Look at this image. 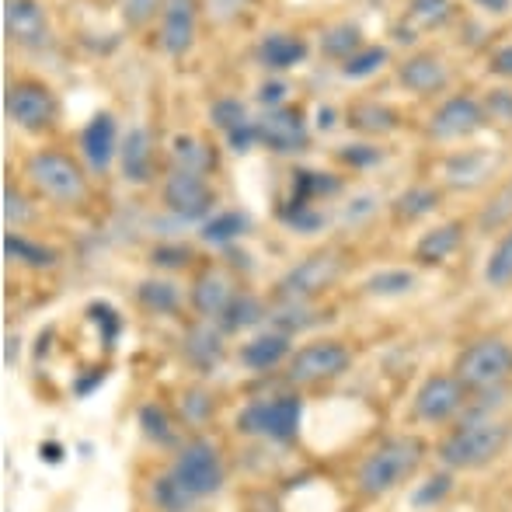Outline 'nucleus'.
I'll return each instance as SVG.
<instances>
[{"instance_id": "obj_19", "label": "nucleus", "mask_w": 512, "mask_h": 512, "mask_svg": "<svg viewBox=\"0 0 512 512\" xmlns=\"http://www.w3.org/2000/svg\"><path fill=\"white\" fill-rule=\"evenodd\" d=\"M234 297H237L234 279H230L223 269H206V272H199V279L192 283L189 304L203 321H220L223 310L230 307Z\"/></svg>"}, {"instance_id": "obj_36", "label": "nucleus", "mask_w": 512, "mask_h": 512, "mask_svg": "<svg viewBox=\"0 0 512 512\" xmlns=\"http://www.w3.org/2000/svg\"><path fill=\"white\" fill-rule=\"evenodd\" d=\"M418 286V276L411 269H380L377 276L366 279V293L373 297H405Z\"/></svg>"}, {"instance_id": "obj_37", "label": "nucleus", "mask_w": 512, "mask_h": 512, "mask_svg": "<svg viewBox=\"0 0 512 512\" xmlns=\"http://www.w3.org/2000/svg\"><path fill=\"white\" fill-rule=\"evenodd\" d=\"M248 220H244L237 209H223V213H213L209 220H203V241L209 244H230L244 234Z\"/></svg>"}, {"instance_id": "obj_44", "label": "nucleus", "mask_w": 512, "mask_h": 512, "mask_svg": "<svg viewBox=\"0 0 512 512\" xmlns=\"http://www.w3.org/2000/svg\"><path fill=\"white\" fill-rule=\"evenodd\" d=\"M164 4L168 0H119V14L129 28H147L164 11Z\"/></svg>"}, {"instance_id": "obj_5", "label": "nucleus", "mask_w": 512, "mask_h": 512, "mask_svg": "<svg viewBox=\"0 0 512 512\" xmlns=\"http://www.w3.org/2000/svg\"><path fill=\"white\" fill-rule=\"evenodd\" d=\"M300 405L297 394H276V398H258L237 415V432L258 439H276V443H293L300 432Z\"/></svg>"}, {"instance_id": "obj_1", "label": "nucleus", "mask_w": 512, "mask_h": 512, "mask_svg": "<svg viewBox=\"0 0 512 512\" xmlns=\"http://www.w3.org/2000/svg\"><path fill=\"white\" fill-rule=\"evenodd\" d=\"M512 443V422L495 415H474L460 422L443 443L436 446V457L446 471H478L499 460Z\"/></svg>"}, {"instance_id": "obj_38", "label": "nucleus", "mask_w": 512, "mask_h": 512, "mask_svg": "<svg viewBox=\"0 0 512 512\" xmlns=\"http://www.w3.org/2000/svg\"><path fill=\"white\" fill-rule=\"evenodd\" d=\"M453 14V0H408V18L418 28L432 32V28H443Z\"/></svg>"}, {"instance_id": "obj_8", "label": "nucleus", "mask_w": 512, "mask_h": 512, "mask_svg": "<svg viewBox=\"0 0 512 512\" xmlns=\"http://www.w3.org/2000/svg\"><path fill=\"white\" fill-rule=\"evenodd\" d=\"M342 276V258L338 251H314V255L300 258L293 269H286L276 283L279 300H314L324 290L335 286V279Z\"/></svg>"}, {"instance_id": "obj_40", "label": "nucleus", "mask_w": 512, "mask_h": 512, "mask_svg": "<svg viewBox=\"0 0 512 512\" xmlns=\"http://www.w3.org/2000/svg\"><path fill=\"white\" fill-rule=\"evenodd\" d=\"M209 119H213V126L227 136V133H234V129H241L244 122H251V115L237 98H216V102L209 105Z\"/></svg>"}, {"instance_id": "obj_33", "label": "nucleus", "mask_w": 512, "mask_h": 512, "mask_svg": "<svg viewBox=\"0 0 512 512\" xmlns=\"http://www.w3.org/2000/svg\"><path fill=\"white\" fill-rule=\"evenodd\" d=\"M150 495H154V506L161 512H192V509H196V502H199L196 495H192L171 471L161 474V478L154 481Z\"/></svg>"}, {"instance_id": "obj_24", "label": "nucleus", "mask_w": 512, "mask_h": 512, "mask_svg": "<svg viewBox=\"0 0 512 512\" xmlns=\"http://www.w3.org/2000/svg\"><path fill=\"white\" fill-rule=\"evenodd\" d=\"M310 46L307 39L293 32H269L262 42H258V60H262L265 70L272 74H283V70H297L300 63L307 60Z\"/></svg>"}, {"instance_id": "obj_45", "label": "nucleus", "mask_w": 512, "mask_h": 512, "mask_svg": "<svg viewBox=\"0 0 512 512\" xmlns=\"http://www.w3.org/2000/svg\"><path fill=\"white\" fill-rule=\"evenodd\" d=\"M338 161L363 171L384 161V150H380L377 143H345V147H338Z\"/></svg>"}, {"instance_id": "obj_46", "label": "nucleus", "mask_w": 512, "mask_h": 512, "mask_svg": "<svg viewBox=\"0 0 512 512\" xmlns=\"http://www.w3.org/2000/svg\"><path fill=\"white\" fill-rule=\"evenodd\" d=\"M377 203H380V196L377 192H363V196H352L349 203H345L342 209V223H363V220H370L373 213H377Z\"/></svg>"}, {"instance_id": "obj_39", "label": "nucleus", "mask_w": 512, "mask_h": 512, "mask_svg": "<svg viewBox=\"0 0 512 512\" xmlns=\"http://www.w3.org/2000/svg\"><path fill=\"white\" fill-rule=\"evenodd\" d=\"M279 216H283L286 227L297 230V234H317V230L324 227V216L314 203H293V199H286Z\"/></svg>"}, {"instance_id": "obj_51", "label": "nucleus", "mask_w": 512, "mask_h": 512, "mask_svg": "<svg viewBox=\"0 0 512 512\" xmlns=\"http://www.w3.org/2000/svg\"><path fill=\"white\" fill-rule=\"evenodd\" d=\"M492 74L502 77V81H512V42L492 53Z\"/></svg>"}, {"instance_id": "obj_18", "label": "nucleus", "mask_w": 512, "mask_h": 512, "mask_svg": "<svg viewBox=\"0 0 512 512\" xmlns=\"http://www.w3.org/2000/svg\"><path fill=\"white\" fill-rule=\"evenodd\" d=\"M398 81L408 95L429 98L450 84V67L443 63V56L436 53H411L405 63L398 67Z\"/></svg>"}, {"instance_id": "obj_17", "label": "nucleus", "mask_w": 512, "mask_h": 512, "mask_svg": "<svg viewBox=\"0 0 512 512\" xmlns=\"http://www.w3.org/2000/svg\"><path fill=\"white\" fill-rule=\"evenodd\" d=\"M182 356L189 359V366L196 373H216L227 356V345H223V328L216 321H203L199 317L196 324H189L182 342Z\"/></svg>"}, {"instance_id": "obj_30", "label": "nucleus", "mask_w": 512, "mask_h": 512, "mask_svg": "<svg viewBox=\"0 0 512 512\" xmlns=\"http://www.w3.org/2000/svg\"><path fill=\"white\" fill-rule=\"evenodd\" d=\"M363 46H366L363 28L349 25V21H342V25H331L328 32L321 35V53L328 56V60H338V63H345L349 56H356Z\"/></svg>"}, {"instance_id": "obj_41", "label": "nucleus", "mask_w": 512, "mask_h": 512, "mask_svg": "<svg viewBox=\"0 0 512 512\" xmlns=\"http://www.w3.org/2000/svg\"><path fill=\"white\" fill-rule=\"evenodd\" d=\"M140 425L157 446H171L175 443V425H171L168 411L161 405H143L140 408Z\"/></svg>"}, {"instance_id": "obj_42", "label": "nucleus", "mask_w": 512, "mask_h": 512, "mask_svg": "<svg viewBox=\"0 0 512 512\" xmlns=\"http://www.w3.org/2000/svg\"><path fill=\"white\" fill-rule=\"evenodd\" d=\"M453 492V471H443V474H432L429 481H422L415 495H411V506L415 509H432Z\"/></svg>"}, {"instance_id": "obj_11", "label": "nucleus", "mask_w": 512, "mask_h": 512, "mask_svg": "<svg viewBox=\"0 0 512 512\" xmlns=\"http://www.w3.org/2000/svg\"><path fill=\"white\" fill-rule=\"evenodd\" d=\"M255 133L258 143L272 154H300L310 143V129L307 119L297 105H279V108H265L255 119Z\"/></svg>"}, {"instance_id": "obj_10", "label": "nucleus", "mask_w": 512, "mask_h": 512, "mask_svg": "<svg viewBox=\"0 0 512 512\" xmlns=\"http://www.w3.org/2000/svg\"><path fill=\"white\" fill-rule=\"evenodd\" d=\"M161 203L182 220H209L213 216V189L199 171L171 168L161 185Z\"/></svg>"}, {"instance_id": "obj_21", "label": "nucleus", "mask_w": 512, "mask_h": 512, "mask_svg": "<svg viewBox=\"0 0 512 512\" xmlns=\"http://www.w3.org/2000/svg\"><path fill=\"white\" fill-rule=\"evenodd\" d=\"M119 168L129 185H147L154 178V136L143 126L126 129L119 147Z\"/></svg>"}, {"instance_id": "obj_22", "label": "nucleus", "mask_w": 512, "mask_h": 512, "mask_svg": "<svg viewBox=\"0 0 512 512\" xmlns=\"http://www.w3.org/2000/svg\"><path fill=\"white\" fill-rule=\"evenodd\" d=\"M290 356H293V335H286L279 328L262 331V335H255L251 342L241 345V363L255 373L276 370V366L290 363Z\"/></svg>"}, {"instance_id": "obj_2", "label": "nucleus", "mask_w": 512, "mask_h": 512, "mask_svg": "<svg viewBox=\"0 0 512 512\" xmlns=\"http://www.w3.org/2000/svg\"><path fill=\"white\" fill-rule=\"evenodd\" d=\"M425 460V443L418 436H387L377 443L356 467V488L366 499H380V495L394 492L405 481L415 478V471Z\"/></svg>"}, {"instance_id": "obj_15", "label": "nucleus", "mask_w": 512, "mask_h": 512, "mask_svg": "<svg viewBox=\"0 0 512 512\" xmlns=\"http://www.w3.org/2000/svg\"><path fill=\"white\" fill-rule=\"evenodd\" d=\"M196 32H199V4L196 0H168L161 11V49L171 60H182L189 56V49L196 46Z\"/></svg>"}, {"instance_id": "obj_20", "label": "nucleus", "mask_w": 512, "mask_h": 512, "mask_svg": "<svg viewBox=\"0 0 512 512\" xmlns=\"http://www.w3.org/2000/svg\"><path fill=\"white\" fill-rule=\"evenodd\" d=\"M495 164H499V157L488 154V150H460V154L446 157L443 182L450 185V189L471 192V189L485 185L488 178L495 175Z\"/></svg>"}, {"instance_id": "obj_47", "label": "nucleus", "mask_w": 512, "mask_h": 512, "mask_svg": "<svg viewBox=\"0 0 512 512\" xmlns=\"http://www.w3.org/2000/svg\"><path fill=\"white\" fill-rule=\"evenodd\" d=\"M485 112H488V119L512 122V91H492L485 102Z\"/></svg>"}, {"instance_id": "obj_31", "label": "nucleus", "mask_w": 512, "mask_h": 512, "mask_svg": "<svg viewBox=\"0 0 512 512\" xmlns=\"http://www.w3.org/2000/svg\"><path fill=\"white\" fill-rule=\"evenodd\" d=\"M342 189V182H338L335 175H328V171H293V203H317V199H328L335 196V192Z\"/></svg>"}, {"instance_id": "obj_56", "label": "nucleus", "mask_w": 512, "mask_h": 512, "mask_svg": "<svg viewBox=\"0 0 512 512\" xmlns=\"http://www.w3.org/2000/svg\"><path fill=\"white\" fill-rule=\"evenodd\" d=\"M373 4H384V0H373Z\"/></svg>"}, {"instance_id": "obj_6", "label": "nucleus", "mask_w": 512, "mask_h": 512, "mask_svg": "<svg viewBox=\"0 0 512 512\" xmlns=\"http://www.w3.org/2000/svg\"><path fill=\"white\" fill-rule=\"evenodd\" d=\"M352 370V352L349 345L335 342V338H321V342H307L286 363V380L293 387H314L338 380Z\"/></svg>"}, {"instance_id": "obj_28", "label": "nucleus", "mask_w": 512, "mask_h": 512, "mask_svg": "<svg viewBox=\"0 0 512 512\" xmlns=\"http://www.w3.org/2000/svg\"><path fill=\"white\" fill-rule=\"evenodd\" d=\"M4 255L11 258V262H18V265H28V269H53V265H56V251L53 248L32 241V237H25V234H14V230L4 237Z\"/></svg>"}, {"instance_id": "obj_14", "label": "nucleus", "mask_w": 512, "mask_h": 512, "mask_svg": "<svg viewBox=\"0 0 512 512\" xmlns=\"http://www.w3.org/2000/svg\"><path fill=\"white\" fill-rule=\"evenodd\" d=\"M119 147H122V136H119L115 115L112 112L91 115L88 126L81 129V157L91 175H105L115 157H119Z\"/></svg>"}, {"instance_id": "obj_9", "label": "nucleus", "mask_w": 512, "mask_h": 512, "mask_svg": "<svg viewBox=\"0 0 512 512\" xmlns=\"http://www.w3.org/2000/svg\"><path fill=\"white\" fill-rule=\"evenodd\" d=\"M7 119L25 133H46L56 122V98L42 81H14L4 95Z\"/></svg>"}, {"instance_id": "obj_7", "label": "nucleus", "mask_w": 512, "mask_h": 512, "mask_svg": "<svg viewBox=\"0 0 512 512\" xmlns=\"http://www.w3.org/2000/svg\"><path fill=\"white\" fill-rule=\"evenodd\" d=\"M171 474H175V478L182 481L196 499H209V495H216L223 488V481H227L220 450H216V446L203 436H196L185 446H178V457H175V464H171Z\"/></svg>"}, {"instance_id": "obj_16", "label": "nucleus", "mask_w": 512, "mask_h": 512, "mask_svg": "<svg viewBox=\"0 0 512 512\" xmlns=\"http://www.w3.org/2000/svg\"><path fill=\"white\" fill-rule=\"evenodd\" d=\"M4 35L21 49H42L49 42V18L39 0H4Z\"/></svg>"}, {"instance_id": "obj_43", "label": "nucleus", "mask_w": 512, "mask_h": 512, "mask_svg": "<svg viewBox=\"0 0 512 512\" xmlns=\"http://www.w3.org/2000/svg\"><path fill=\"white\" fill-rule=\"evenodd\" d=\"M512 223V178L488 199L485 213H481V227L485 230H495V227H509Z\"/></svg>"}, {"instance_id": "obj_52", "label": "nucleus", "mask_w": 512, "mask_h": 512, "mask_svg": "<svg viewBox=\"0 0 512 512\" xmlns=\"http://www.w3.org/2000/svg\"><path fill=\"white\" fill-rule=\"evenodd\" d=\"M474 7H481V11L492 14V18H502V14H509L512 0H474Z\"/></svg>"}, {"instance_id": "obj_27", "label": "nucleus", "mask_w": 512, "mask_h": 512, "mask_svg": "<svg viewBox=\"0 0 512 512\" xmlns=\"http://www.w3.org/2000/svg\"><path fill=\"white\" fill-rule=\"evenodd\" d=\"M439 199L443 196H439V189H432V185H411V189H405L391 203V213L398 223H415V220H425L429 213H436Z\"/></svg>"}, {"instance_id": "obj_29", "label": "nucleus", "mask_w": 512, "mask_h": 512, "mask_svg": "<svg viewBox=\"0 0 512 512\" xmlns=\"http://www.w3.org/2000/svg\"><path fill=\"white\" fill-rule=\"evenodd\" d=\"M136 300H140L143 310H150V314H178V307H182V293H178L175 283H168V279H143L140 286H136Z\"/></svg>"}, {"instance_id": "obj_25", "label": "nucleus", "mask_w": 512, "mask_h": 512, "mask_svg": "<svg viewBox=\"0 0 512 512\" xmlns=\"http://www.w3.org/2000/svg\"><path fill=\"white\" fill-rule=\"evenodd\" d=\"M345 122H349L356 133H366V136H387L398 129V112L391 105H380V102H356L349 105L345 112Z\"/></svg>"}, {"instance_id": "obj_23", "label": "nucleus", "mask_w": 512, "mask_h": 512, "mask_svg": "<svg viewBox=\"0 0 512 512\" xmlns=\"http://www.w3.org/2000/svg\"><path fill=\"white\" fill-rule=\"evenodd\" d=\"M460 248H464V223L460 220L436 223V227L425 230V234L415 241V262L418 265H446Z\"/></svg>"}, {"instance_id": "obj_53", "label": "nucleus", "mask_w": 512, "mask_h": 512, "mask_svg": "<svg viewBox=\"0 0 512 512\" xmlns=\"http://www.w3.org/2000/svg\"><path fill=\"white\" fill-rule=\"evenodd\" d=\"M4 199H7V223H21V196L14 189H7Z\"/></svg>"}, {"instance_id": "obj_32", "label": "nucleus", "mask_w": 512, "mask_h": 512, "mask_svg": "<svg viewBox=\"0 0 512 512\" xmlns=\"http://www.w3.org/2000/svg\"><path fill=\"white\" fill-rule=\"evenodd\" d=\"M481 276H485V286H492V290H509L512 286V223L502 230L499 241H495Z\"/></svg>"}, {"instance_id": "obj_12", "label": "nucleus", "mask_w": 512, "mask_h": 512, "mask_svg": "<svg viewBox=\"0 0 512 512\" xmlns=\"http://www.w3.org/2000/svg\"><path fill=\"white\" fill-rule=\"evenodd\" d=\"M485 126H488L485 102H478L474 95H450L432 112L429 136L443 143H457V140H467V136L481 133Z\"/></svg>"}, {"instance_id": "obj_3", "label": "nucleus", "mask_w": 512, "mask_h": 512, "mask_svg": "<svg viewBox=\"0 0 512 512\" xmlns=\"http://www.w3.org/2000/svg\"><path fill=\"white\" fill-rule=\"evenodd\" d=\"M25 175L56 206H81L88 199V175L74 157L60 150H35L25 164Z\"/></svg>"}, {"instance_id": "obj_13", "label": "nucleus", "mask_w": 512, "mask_h": 512, "mask_svg": "<svg viewBox=\"0 0 512 512\" xmlns=\"http://www.w3.org/2000/svg\"><path fill=\"white\" fill-rule=\"evenodd\" d=\"M467 394H471V391H467V387L460 384L453 373H436V377H429L415 391V401H411V415H415L418 422H429V425L450 422L457 411H464Z\"/></svg>"}, {"instance_id": "obj_34", "label": "nucleus", "mask_w": 512, "mask_h": 512, "mask_svg": "<svg viewBox=\"0 0 512 512\" xmlns=\"http://www.w3.org/2000/svg\"><path fill=\"white\" fill-rule=\"evenodd\" d=\"M171 168H189L206 175L213 168V154H209V147L199 136H175L171 140Z\"/></svg>"}, {"instance_id": "obj_54", "label": "nucleus", "mask_w": 512, "mask_h": 512, "mask_svg": "<svg viewBox=\"0 0 512 512\" xmlns=\"http://www.w3.org/2000/svg\"><path fill=\"white\" fill-rule=\"evenodd\" d=\"M317 126H321V129L335 126V112H331V108H321V112H317Z\"/></svg>"}, {"instance_id": "obj_48", "label": "nucleus", "mask_w": 512, "mask_h": 512, "mask_svg": "<svg viewBox=\"0 0 512 512\" xmlns=\"http://www.w3.org/2000/svg\"><path fill=\"white\" fill-rule=\"evenodd\" d=\"M150 258H154V265H164V269H182V265H189L192 251L189 248H157Z\"/></svg>"}, {"instance_id": "obj_26", "label": "nucleus", "mask_w": 512, "mask_h": 512, "mask_svg": "<svg viewBox=\"0 0 512 512\" xmlns=\"http://www.w3.org/2000/svg\"><path fill=\"white\" fill-rule=\"evenodd\" d=\"M265 317H269V310H265V304L255 297V293L237 290V297L230 300V307L223 310V317L216 324L223 328V335H237V331H248V328L265 324Z\"/></svg>"}, {"instance_id": "obj_55", "label": "nucleus", "mask_w": 512, "mask_h": 512, "mask_svg": "<svg viewBox=\"0 0 512 512\" xmlns=\"http://www.w3.org/2000/svg\"><path fill=\"white\" fill-rule=\"evenodd\" d=\"M11 356L18 359V338H7V363H11Z\"/></svg>"}, {"instance_id": "obj_4", "label": "nucleus", "mask_w": 512, "mask_h": 512, "mask_svg": "<svg viewBox=\"0 0 512 512\" xmlns=\"http://www.w3.org/2000/svg\"><path fill=\"white\" fill-rule=\"evenodd\" d=\"M453 377L474 394L499 391L512 377V345L499 335L474 338L467 349H460L457 363H453Z\"/></svg>"}, {"instance_id": "obj_50", "label": "nucleus", "mask_w": 512, "mask_h": 512, "mask_svg": "<svg viewBox=\"0 0 512 512\" xmlns=\"http://www.w3.org/2000/svg\"><path fill=\"white\" fill-rule=\"evenodd\" d=\"M244 4H248V0H206L209 14H213L216 21H230V18H237V14L244 11Z\"/></svg>"}, {"instance_id": "obj_35", "label": "nucleus", "mask_w": 512, "mask_h": 512, "mask_svg": "<svg viewBox=\"0 0 512 512\" xmlns=\"http://www.w3.org/2000/svg\"><path fill=\"white\" fill-rule=\"evenodd\" d=\"M387 60H391V53H387L384 46H363L356 56L338 63V70H342L345 81H366V77L380 74V70L387 67Z\"/></svg>"}, {"instance_id": "obj_49", "label": "nucleus", "mask_w": 512, "mask_h": 512, "mask_svg": "<svg viewBox=\"0 0 512 512\" xmlns=\"http://www.w3.org/2000/svg\"><path fill=\"white\" fill-rule=\"evenodd\" d=\"M286 84L283 81H265L262 88H258V102H262L265 108H279L286 105Z\"/></svg>"}]
</instances>
